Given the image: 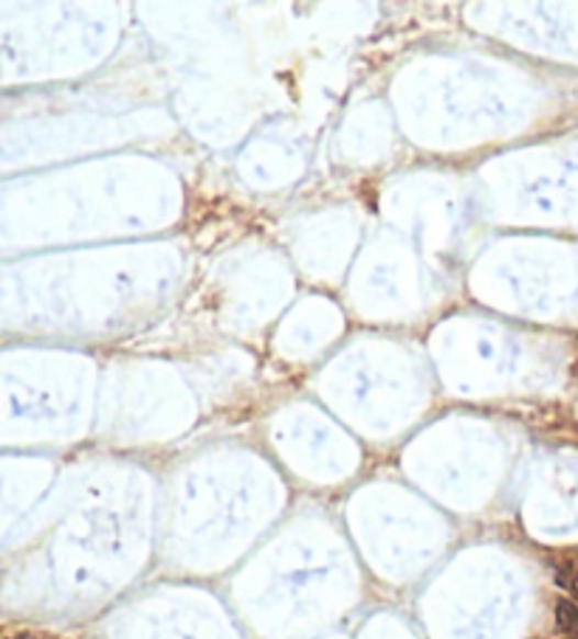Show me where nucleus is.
Wrapping results in <instances>:
<instances>
[{"label":"nucleus","mask_w":578,"mask_h":639,"mask_svg":"<svg viewBox=\"0 0 578 639\" xmlns=\"http://www.w3.org/2000/svg\"><path fill=\"white\" fill-rule=\"evenodd\" d=\"M576 637H578V631H576Z\"/></svg>","instance_id":"nucleus-1"}]
</instances>
